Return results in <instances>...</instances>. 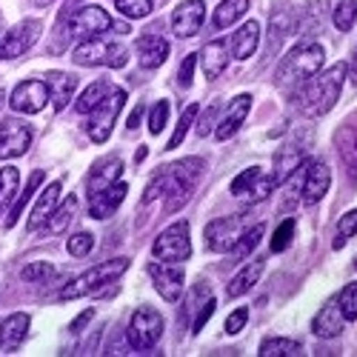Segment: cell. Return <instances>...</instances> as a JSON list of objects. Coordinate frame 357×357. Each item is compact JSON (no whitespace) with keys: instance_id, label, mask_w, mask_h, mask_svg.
<instances>
[{"instance_id":"1","label":"cell","mask_w":357,"mask_h":357,"mask_svg":"<svg viewBox=\"0 0 357 357\" xmlns=\"http://www.w3.org/2000/svg\"><path fill=\"white\" fill-rule=\"evenodd\" d=\"M346 72H349L346 63H335L326 72H317L314 77H309L301 89V95H297V109L309 117H320L326 112H332L335 103L340 100Z\"/></svg>"},{"instance_id":"2","label":"cell","mask_w":357,"mask_h":357,"mask_svg":"<svg viewBox=\"0 0 357 357\" xmlns=\"http://www.w3.org/2000/svg\"><path fill=\"white\" fill-rule=\"evenodd\" d=\"M326 63V49L314 40H301L278 66V86L291 89V86H303L309 77H314Z\"/></svg>"},{"instance_id":"3","label":"cell","mask_w":357,"mask_h":357,"mask_svg":"<svg viewBox=\"0 0 357 357\" xmlns=\"http://www.w3.org/2000/svg\"><path fill=\"white\" fill-rule=\"evenodd\" d=\"M206 163L200 158H186L177 160L174 166L166 169V212L183 209V203H189L192 192L197 189L200 177H203Z\"/></svg>"},{"instance_id":"4","label":"cell","mask_w":357,"mask_h":357,"mask_svg":"<svg viewBox=\"0 0 357 357\" xmlns=\"http://www.w3.org/2000/svg\"><path fill=\"white\" fill-rule=\"evenodd\" d=\"M126 269H129V260H126V257H114V260L98 263L95 269H89V272L77 275L75 280H69V283L61 289V301H77V297L95 294V291H100L103 286L114 283Z\"/></svg>"},{"instance_id":"5","label":"cell","mask_w":357,"mask_h":357,"mask_svg":"<svg viewBox=\"0 0 357 357\" xmlns=\"http://www.w3.org/2000/svg\"><path fill=\"white\" fill-rule=\"evenodd\" d=\"M72 61L77 66H112V69H121L129 61V52H126V46L100 40V35H98V38H89L86 43H80L75 49V54H72Z\"/></svg>"},{"instance_id":"6","label":"cell","mask_w":357,"mask_h":357,"mask_svg":"<svg viewBox=\"0 0 357 357\" xmlns=\"http://www.w3.org/2000/svg\"><path fill=\"white\" fill-rule=\"evenodd\" d=\"M163 337V317L152 306H140L129 320V346L137 351L155 349Z\"/></svg>"},{"instance_id":"7","label":"cell","mask_w":357,"mask_h":357,"mask_svg":"<svg viewBox=\"0 0 357 357\" xmlns=\"http://www.w3.org/2000/svg\"><path fill=\"white\" fill-rule=\"evenodd\" d=\"M126 103V92L123 89H112V92L89 112V137H92L95 143H106L112 129H114V121H117V114H121Z\"/></svg>"},{"instance_id":"8","label":"cell","mask_w":357,"mask_h":357,"mask_svg":"<svg viewBox=\"0 0 357 357\" xmlns=\"http://www.w3.org/2000/svg\"><path fill=\"white\" fill-rule=\"evenodd\" d=\"M152 255L158 260H172V263H183L192 255V241H189V220H174L166 226L158 241L152 246Z\"/></svg>"},{"instance_id":"9","label":"cell","mask_w":357,"mask_h":357,"mask_svg":"<svg viewBox=\"0 0 357 357\" xmlns=\"http://www.w3.org/2000/svg\"><path fill=\"white\" fill-rule=\"evenodd\" d=\"M149 275L155 280V289L160 291V297L166 303H177L183 294V269L181 263H172V260H160V263H149Z\"/></svg>"},{"instance_id":"10","label":"cell","mask_w":357,"mask_h":357,"mask_svg":"<svg viewBox=\"0 0 357 357\" xmlns=\"http://www.w3.org/2000/svg\"><path fill=\"white\" fill-rule=\"evenodd\" d=\"M243 223H246L243 215H231V218L212 220L209 226H206V231H203L206 249H209V252H229L237 243V237L243 234Z\"/></svg>"},{"instance_id":"11","label":"cell","mask_w":357,"mask_h":357,"mask_svg":"<svg viewBox=\"0 0 357 357\" xmlns=\"http://www.w3.org/2000/svg\"><path fill=\"white\" fill-rule=\"evenodd\" d=\"M112 29V17L100 6H80L69 15V38H98Z\"/></svg>"},{"instance_id":"12","label":"cell","mask_w":357,"mask_h":357,"mask_svg":"<svg viewBox=\"0 0 357 357\" xmlns=\"http://www.w3.org/2000/svg\"><path fill=\"white\" fill-rule=\"evenodd\" d=\"M40 29H43L40 20H23V23H17V26H12L9 32L3 35V40H0V57L12 61V57L26 54L29 49L38 43Z\"/></svg>"},{"instance_id":"13","label":"cell","mask_w":357,"mask_h":357,"mask_svg":"<svg viewBox=\"0 0 357 357\" xmlns=\"http://www.w3.org/2000/svg\"><path fill=\"white\" fill-rule=\"evenodd\" d=\"M49 100L52 98H49L46 80H23V83L15 86V92L9 98V106L15 112H23V114H38V112L46 109Z\"/></svg>"},{"instance_id":"14","label":"cell","mask_w":357,"mask_h":357,"mask_svg":"<svg viewBox=\"0 0 357 357\" xmlns=\"http://www.w3.org/2000/svg\"><path fill=\"white\" fill-rule=\"evenodd\" d=\"M32 146V129L23 121H3L0 123V160H12L20 158L26 149Z\"/></svg>"},{"instance_id":"15","label":"cell","mask_w":357,"mask_h":357,"mask_svg":"<svg viewBox=\"0 0 357 357\" xmlns=\"http://www.w3.org/2000/svg\"><path fill=\"white\" fill-rule=\"evenodd\" d=\"M203 17H206V3L203 0H183L181 6L174 9L172 15V29L177 38H195L203 26Z\"/></svg>"},{"instance_id":"16","label":"cell","mask_w":357,"mask_h":357,"mask_svg":"<svg viewBox=\"0 0 357 357\" xmlns=\"http://www.w3.org/2000/svg\"><path fill=\"white\" fill-rule=\"evenodd\" d=\"M126 192H129V186L121 183V181L106 186V189H100V192H92V195H89V218H95V220L112 218L117 206L123 203Z\"/></svg>"},{"instance_id":"17","label":"cell","mask_w":357,"mask_h":357,"mask_svg":"<svg viewBox=\"0 0 357 357\" xmlns=\"http://www.w3.org/2000/svg\"><path fill=\"white\" fill-rule=\"evenodd\" d=\"M332 186V172L323 160H309V169H306V177H303V189H301V200L306 206H314L320 203V197L329 192Z\"/></svg>"},{"instance_id":"18","label":"cell","mask_w":357,"mask_h":357,"mask_svg":"<svg viewBox=\"0 0 357 357\" xmlns=\"http://www.w3.org/2000/svg\"><path fill=\"white\" fill-rule=\"evenodd\" d=\"M135 52H137V63L143 69H158V66L166 63V57H169V43H166V38H160L155 32H146V35L137 38Z\"/></svg>"},{"instance_id":"19","label":"cell","mask_w":357,"mask_h":357,"mask_svg":"<svg viewBox=\"0 0 357 357\" xmlns=\"http://www.w3.org/2000/svg\"><path fill=\"white\" fill-rule=\"evenodd\" d=\"M249 109H252V95H237V98L229 103L226 114L220 117V123H218V129H215V137H218V140L234 137L237 129H241L243 121L249 117Z\"/></svg>"},{"instance_id":"20","label":"cell","mask_w":357,"mask_h":357,"mask_svg":"<svg viewBox=\"0 0 357 357\" xmlns=\"http://www.w3.org/2000/svg\"><path fill=\"white\" fill-rule=\"evenodd\" d=\"M343 326H346V317H343L337 301H332V303H326V306L317 312V317H314V323H312V332H314L317 337H323V340H332V337L343 335Z\"/></svg>"},{"instance_id":"21","label":"cell","mask_w":357,"mask_h":357,"mask_svg":"<svg viewBox=\"0 0 357 357\" xmlns=\"http://www.w3.org/2000/svg\"><path fill=\"white\" fill-rule=\"evenodd\" d=\"M197 61H200V69H203L206 80H218L229 66V43L226 40H212L200 52Z\"/></svg>"},{"instance_id":"22","label":"cell","mask_w":357,"mask_h":357,"mask_svg":"<svg viewBox=\"0 0 357 357\" xmlns=\"http://www.w3.org/2000/svg\"><path fill=\"white\" fill-rule=\"evenodd\" d=\"M26 332H29V314H23V312L9 314L3 323H0V351H6V354L17 351Z\"/></svg>"},{"instance_id":"23","label":"cell","mask_w":357,"mask_h":357,"mask_svg":"<svg viewBox=\"0 0 357 357\" xmlns=\"http://www.w3.org/2000/svg\"><path fill=\"white\" fill-rule=\"evenodd\" d=\"M46 86H49V98H52L54 109L63 112L69 106V100L75 98L77 77L75 75H66V72H49L46 75Z\"/></svg>"},{"instance_id":"24","label":"cell","mask_w":357,"mask_h":357,"mask_svg":"<svg viewBox=\"0 0 357 357\" xmlns=\"http://www.w3.org/2000/svg\"><path fill=\"white\" fill-rule=\"evenodd\" d=\"M257 46H260V23L257 20L243 23L231 35V54L237 57V61H249V57L257 52Z\"/></svg>"},{"instance_id":"25","label":"cell","mask_w":357,"mask_h":357,"mask_svg":"<svg viewBox=\"0 0 357 357\" xmlns=\"http://www.w3.org/2000/svg\"><path fill=\"white\" fill-rule=\"evenodd\" d=\"M57 197H61V183H49V186L40 192V197H38V203H35V209H32V218H29V223H26L29 231H38L40 226L49 223V218L54 215Z\"/></svg>"},{"instance_id":"26","label":"cell","mask_w":357,"mask_h":357,"mask_svg":"<svg viewBox=\"0 0 357 357\" xmlns=\"http://www.w3.org/2000/svg\"><path fill=\"white\" fill-rule=\"evenodd\" d=\"M121 174H123V160L121 158H106V160H100V163H95V169H92V174H89V195L92 192H100V189H106V186H112V183H117L121 181Z\"/></svg>"},{"instance_id":"27","label":"cell","mask_w":357,"mask_h":357,"mask_svg":"<svg viewBox=\"0 0 357 357\" xmlns=\"http://www.w3.org/2000/svg\"><path fill=\"white\" fill-rule=\"evenodd\" d=\"M335 146H337V155L349 172V177L357 183V129L354 126H343L335 132Z\"/></svg>"},{"instance_id":"28","label":"cell","mask_w":357,"mask_h":357,"mask_svg":"<svg viewBox=\"0 0 357 357\" xmlns=\"http://www.w3.org/2000/svg\"><path fill=\"white\" fill-rule=\"evenodd\" d=\"M263 269H266V263H263V260H252V263H246L243 269L231 278V283L226 286V294L234 301V297H243L246 291H252V286L260 280Z\"/></svg>"},{"instance_id":"29","label":"cell","mask_w":357,"mask_h":357,"mask_svg":"<svg viewBox=\"0 0 357 357\" xmlns=\"http://www.w3.org/2000/svg\"><path fill=\"white\" fill-rule=\"evenodd\" d=\"M249 12V0H223L215 9V29H229Z\"/></svg>"},{"instance_id":"30","label":"cell","mask_w":357,"mask_h":357,"mask_svg":"<svg viewBox=\"0 0 357 357\" xmlns=\"http://www.w3.org/2000/svg\"><path fill=\"white\" fill-rule=\"evenodd\" d=\"M43 183V172L38 169V172H32V177H29V183H26V189L17 195V200H15V206L9 209V218H6V229H12L17 220H20V215H23V209H26V203L32 200V195H35V189Z\"/></svg>"},{"instance_id":"31","label":"cell","mask_w":357,"mask_h":357,"mask_svg":"<svg viewBox=\"0 0 357 357\" xmlns=\"http://www.w3.org/2000/svg\"><path fill=\"white\" fill-rule=\"evenodd\" d=\"M301 343L297 340H289V337H269V340H263L260 343V357H294V354H301Z\"/></svg>"},{"instance_id":"32","label":"cell","mask_w":357,"mask_h":357,"mask_svg":"<svg viewBox=\"0 0 357 357\" xmlns=\"http://www.w3.org/2000/svg\"><path fill=\"white\" fill-rule=\"evenodd\" d=\"M112 89H114V86H112L109 80H98V83H92V86H89L86 92L80 95V100L75 103V109H77L80 114H89V112H92V109L112 92Z\"/></svg>"},{"instance_id":"33","label":"cell","mask_w":357,"mask_h":357,"mask_svg":"<svg viewBox=\"0 0 357 357\" xmlns=\"http://www.w3.org/2000/svg\"><path fill=\"white\" fill-rule=\"evenodd\" d=\"M263 231H266V226L263 223H257V226H252V229H246L241 237H237V243L229 249L237 260H243V257H249L255 249H257V243H260V237H263Z\"/></svg>"},{"instance_id":"34","label":"cell","mask_w":357,"mask_h":357,"mask_svg":"<svg viewBox=\"0 0 357 357\" xmlns=\"http://www.w3.org/2000/svg\"><path fill=\"white\" fill-rule=\"evenodd\" d=\"M17 183H20V172L15 166L0 169V212L12 203V197L17 195Z\"/></svg>"},{"instance_id":"35","label":"cell","mask_w":357,"mask_h":357,"mask_svg":"<svg viewBox=\"0 0 357 357\" xmlns=\"http://www.w3.org/2000/svg\"><path fill=\"white\" fill-rule=\"evenodd\" d=\"M75 215H77V197H75V195H69V200H63L61 209H57V212L49 218V229H52L54 234L66 231V229H69V223L75 220Z\"/></svg>"},{"instance_id":"36","label":"cell","mask_w":357,"mask_h":357,"mask_svg":"<svg viewBox=\"0 0 357 357\" xmlns=\"http://www.w3.org/2000/svg\"><path fill=\"white\" fill-rule=\"evenodd\" d=\"M54 266L52 263H46V260H38V263H29V266H23V272H20V278L26 280V283H46V280H52L54 278Z\"/></svg>"},{"instance_id":"37","label":"cell","mask_w":357,"mask_h":357,"mask_svg":"<svg viewBox=\"0 0 357 357\" xmlns=\"http://www.w3.org/2000/svg\"><path fill=\"white\" fill-rule=\"evenodd\" d=\"M332 20L340 32H349V29L357 23V0H343V3H337Z\"/></svg>"},{"instance_id":"38","label":"cell","mask_w":357,"mask_h":357,"mask_svg":"<svg viewBox=\"0 0 357 357\" xmlns=\"http://www.w3.org/2000/svg\"><path fill=\"white\" fill-rule=\"evenodd\" d=\"M357 234V209L346 212L340 220H337V237H335V249H343L351 237Z\"/></svg>"},{"instance_id":"39","label":"cell","mask_w":357,"mask_h":357,"mask_svg":"<svg viewBox=\"0 0 357 357\" xmlns=\"http://www.w3.org/2000/svg\"><path fill=\"white\" fill-rule=\"evenodd\" d=\"M195 117H197V106L192 103V106H186V112L181 114V121H177V129H174V135L169 137V152H172V149H177V146H181L183 143V137H186V132H189V126L195 123Z\"/></svg>"},{"instance_id":"40","label":"cell","mask_w":357,"mask_h":357,"mask_svg":"<svg viewBox=\"0 0 357 357\" xmlns=\"http://www.w3.org/2000/svg\"><path fill=\"white\" fill-rule=\"evenodd\" d=\"M66 249L72 257H86V255H92L95 249V234H89V231H77L72 234L69 241H66Z\"/></svg>"},{"instance_id":"41","label":"cell","mask_w":357,"mask_h":357,"mask_svg":"<svg viewBox=\"0 0 357 357\" xmlns=\"http://www.w3.org/2000/svg\"><path fill=\"white\" fill-rule=\"evenodd\" d=\"M152 3L155 0H114L117 12L126 15V17H135V20H140V17H146L149 12H152Z\"/></svg>"},{"instance_id":"42","label":"cell","mask_w":357,"mask_h":357,"mask_svg":"<svg viewBox=\"0 0 357 357\" xmlns=\"http://www.w3.org/2000/svg\"><path fill=\"white\" fill-rule=\"evenodd\" d=\"M337 306L346 320H357V283L343 286V291L337 294Z\"/></svg>"},{"instance_id":"43","label":"cell","mask_w":357,"mask_h":357,"mask_svg":"<svg viewBox=\"0 0 357 357\" xmlns=\"http://www.w3.org/2000/svg\"><path fill=\"white\" fill-rule=\"evenodd\" d=\"M169 123V100H158L149 112V132L152 135H160Z\"/></svg>"},{"instance_id":"44","label":"cell","mask_w":357,"mask_h":357,"mask_svg":"<svg viewBox=\"0 0 357 357\" xmlns=\"http://www.w3.org/2000/svg\"><path fill=\"white\" fill-rule=\"evenodd\" d=\"M275 186H278L275 174H260L257 181L252 183V189H249V197H252V203H263L266 197H269V195L275 192Z\"/></svg>"},{"instance_id":"45","label":"cell","mask_w":357,"mask_h":357,"mask_svg":"<svg viewBox=\"0 0 357 357\" xmlns=\"http://www.w3.org/2000/svg\"><path fill=\"white\" fill-rule=\"evenodd\" d=\"M260 174H263V172H260L257 166L246 169L243 174H237V177H234V181H231V186H229V189H231V195H237V197H241V195H246V192L252 189V183L257 181V177H260Z\"/></svg>"},{"instance_id":"46","label":"cell","mask_w":357,"mask_h":357,"mask_svg":"<svg viewBox=\"0 0 357 357\" xmlns=\"http://www.w3.org/2000/svg\"><path fill=\"white\" fill-rule=\"evenodd\" d=\"M291 237H294V218L283 220L280 229L275 231V237H272V252H286L289 243H291Z\"/></svg>"},{"instance_id":"47","label":"cell","mask_w":357,"mask_h":357,"mask_svg":"<svg viewBox=\"0 0 357 357\" xmlns=\"http://www.w3.org/2000/svg\"><path fill=\"white\" fill-rule=\"evenodd\" d=\"M215 297H206V301L197 306V317H195V323H192V335H200L203 332V326L209 323V317L215 314Z\"/></svg>"},{"instance_id":"48","label":"cell","mask_w":357,"mask_h":357,"mask_svg":"<svg viewBox=\"0 0 357 357\" xmlns=\"http://www.w3.org/2000/svg\"><path fill=\"white\" fill-rule=\"evenodd\" d=\"M160 195H166V169L163 172H158L152 181H149V186H146V195H143V206H149L152 200H158Z\"/></svg>"},{"instance_id":"49","label":"cell","mask_w":357,"mask_h":357,"mask_svg":"<svg viewBox=\"0 0 357 357\" xmlns=\"http://www.w3.org/2000/svg\"><path fill=\"white\" fill-rule=\"evenodd\" d=\"M246 320H249V309L246 306H241V309H234L229 317H226V335H237L246 326Z\"/></svg>"},{"instance_id":"50","label":"cell","mask_w":357,"mask_h":357,"mask_svg":"<svg viewBox=\"0 0 357 357\" xmlns=\"http://www.w3.org/2000/svg\"><path fill=\"white\" fill-rule=\"evenodd\" d=\"M195 63H197V54H189L186 61L181 63V72H177V83H181L183 89L192 86V72H195Z\"/></svg>"},{"instance_id":"51","label":"cell","mask_w":357,"mask_h":357,"mask_svg":"<svg viewBox=\"0 0 357 357\" xmlns=\"http://www.w3.org/2000/svg\"><path fill=\"white\" fill-rule=\"evenodd\" d=\"M215 114H218V106H209V109H206V114L200 117V123H197V135H200V137H209V135H212Z\"/></svg>"},{"instance_id":"52","label":"cell","mask_w":357,"mask_h":357,"mask_svg":"<svg viewBox=\"0 0 357 357\" xmlns=\"http://www.w3.org/2000/svg\"><path fill=\"white\" fill-rule=\"evenodd\" d=\"M92 317H95V312H92V309H86V312H83V314H80V317H77V320H75V323L69 326V329H72V332H80L83 326H86L89 320H92Z\"/></svg>"},{"instance_id":"53","label":"cell","mask_w":357,"mask_h":357,"mask_svg":"<svg viewBox=\"0 0 357 357\" xmlns=\"http://www.w3.org/2000/svg\"><path fill=\"white\" fill-rule=\"evenodd\" d=\"M140 117H143V106L137 103V109H135V112L129 114V123H126V126H129V129H137V123H140Z\"/></svg>"},{"instance_id":"54","label":"cell","mask_w":357,"mask_h":357,"mask_svg":"<svg viewBox=\"0 0 357 357\" xmlns=\"http://www.w3.org/2000/svg\"><path fill=\"white\" fill-rule=\"evenodd\" d=\"M349 77H351V83L357 86V49H354V54H351V63H349V72H346Z\"/></svg>"},{"instance_id":"55","label":"cell","mask_w":357,"mask_h":357,"mask_svg":"<svg viewBox=\"0 0 357 357\" xmlns=\"http://www.w3.org/2000/svg\"><path fill=\"white\" fill-rule=\"evenodd\" d=\"M3 100H6V95H3V89H0V106H3Z\"/></svg>"},{"instance_id":"56","label":"cell","mask_w":357,"mask_h":357,"mask_svg":"<svg viewBox=\"0 0 357 357\" xmlns=\"http://www.w3.org/2000/svg\"><path fill=\"white\" fill-rule=\"evenodd\" d=\"M354 266H357V260H354Z\"/></svg>"}]
</instances>
